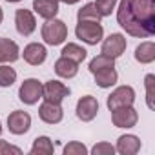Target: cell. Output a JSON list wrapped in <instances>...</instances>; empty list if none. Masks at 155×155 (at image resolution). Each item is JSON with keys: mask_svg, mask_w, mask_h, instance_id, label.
Returning a JSON list of instances; mask_svg holds the SVG:
<instances>
[{"mask_svg": "<svg viewBox=\"0 0 155 155\" xmlns=\"http://www.w3.org/2000/svg\"><path fill=\"white\" fill-rule=\"evenodd\" d=\"M60 57H66V58H69V60H73V62H77V64H81V62L86 60L88 51H86L81 44L68 42V44H64V48H62V51H60Z\"/></svg>", "mask_w": 155, "mask_h": 155, "instance_id": "obj_20", "label": "cell"}, {"mask_svg": "<svg viewBox=\"0 0 155 155\" xmlns=\"http://www.w3.org/2000/svg\"><path fill=\"white\" fill-rule=\"evenodd\" d=\"M75 113L82 122H90L97 117L99 113V101L93 97V95H84L79 99L77 102V108H75Z\"/></svg>", "mask_w": 155, "mask_h": 155, "instance_id": "obj_11", "label": "cell"}, {"mask_svg": "<svg viewBox=\"0 0 155 155\" xmlns=\"http://www.w3.org/2000/svg\"><path fill=\"white\" fill-rule=\"evenodd\" d=\"M31 128V115L22 110H15L8 115V130L13 135H24Z\"/></svg>", "mask_w": 155, "mask_h": 155, "instance_id": "obj_10", "label": "cell"}, {"mask_svg": "<svg viewBox=\"0 0 155 155\" xmlns=\"http://www.w3.org/2000/svg\"><path fill=\"white\" fill-rule=\"evenodd\" d=\"M115 153H117L115 146L111 142H106V140H101L91 148V155H115Z\"/></svg>", "mask_w": 155, "mask_h": 155, "instance_id": "obj_28", "label": "cell"}, {"mask_svg": "<svg viewBox=\"0 0 155 155\" xmlns=\"http://www.w3.org/2000/svg\"><path fill=\"white\" fill-rule=\"evenodd\" d=\"M2 130H4V128H2V120H0V135H2Z\"/></svg>", "mask_w": 155, "mask_h": 155, "instance_id": "obj_33", "label": "cell"}, {"mask_svg": "<svg viewBox=\"0 0 155 155\" xmlns=\"http://www.w3.org/2000/svg\"><path fill=\"white\" fill-rule=\"evenodd\" d=\"M111 122L115 128L120 130H130L133 126H137L139 122V113L133 106H126V108H119L111 111Z\"/></svg>", "mask_w": 155, "mask_h": 155, "instance_id": "obj_8", "label": "cell"}, {"mask_svg": "<svg viewBox=\"0 0 155 155\" xmlns=\"http://www.w3.org/2000/svg\"><path fill=\"white\" fill-rule=\"evenodd\" d=\"M77 20H79V22H101L102 17H101V13L97 11L95 4L90 2V4L82 6L79 11H77Z\"/></svg>", "mask_w": 155, "mask_h": 155, "instance_id": "obj_22", "label": "cell"}, {"mask_svg": "<svg viewBox=\"0 0 155 155\" xmlns=\"http://www.w3.org/2000/svg\"><path fill=\"white\" fill-rule=\"evenodd\" d=\"M133 55L139 64H151L155 60V44L151 40H144L135 48Z\"/></svg>", "mask_w": 155, "mask_h": 155, "instance_id": "obj_19", "label": "cell"}, {"mask_svg": "<svg viewBox=\"0 0 155 155\" xmlns=\"http://www.w3.org/2000/svg\"><path fill=\"white\" fill-rule=\"evenodd\" d=\"M8 153H15V155H22V150L18 146L9 144L8 140L0 139V155H8Z\"/></svg>", "mask_w": 155, "mask_h": 155, "instance_id": "obj_29", "label": "cell"}, {"mask_svg": "<svg viewBox=\"0 0 155 155\" xmlns=\"http://www.w3.org/2000/svg\"><path fill=\"white\" fill-rule=\"evenodd\" d=\"M33 11L44 20L55 18L58 15V2L57 0H33Z\"/></svg>", "mask_w": 155, "mask_h": 155, "instance_id": "obj_16", "label": "cell"}, {"mask_svg": "<svg viewBox=\"0 0 155 155\" xmlns=\"http://www.w3.org/2000/svg\"><path fill=\"white\" fill-rule=\"evenodd\" d=\"M135 104V90L131 86H119L115 88L106 101V106L110 111L119 110V108H126V106H133Z\"/></svg>", "mask_w": 155, "mask_h": 155, "instance_id": "obj_5", "label": "cell"}, {"mask_svg": "<svg viewBox=\"0 0 155 155\" xmlns=\"http://www.w3.org/2000/svg\"><path fill=\"white\" fill-rule=\"evenodd\" d=\"M144 88H146V106L148 110H155V75L148 73L144 77Z\"/></svg>", "mask_w": 155, "mask_h": 155, "instance_id": "obj_24", "label": "cell"}, {"mask_svg": "<svg viewBox=\"0 0 155 155\" xmlns=\"http://www.w3.org/2000/svg\"><path fill=\"white\" fill-rule=\"evenodd\" d=\"M117 2H119V0H95L93 4H95L97 11L101 13V17L104 18V17H110V15L115 11Z\"/></svg>", "mask_w": 155, "mask_h": 155, "instance_id": "obj_27", "label": "cell"}, {"mask_svg": "<svg viewBox=\"0 0 155 155\" xmlns=\"http://www.w3.org/2000/svg\"><path fill=\"white\" fill-rule=\"evenodd\" d=\"M117 22L131 37L148 38L155 35V0H120Z\"/></svg>", "mask_w": 155, "mask_h": 155, "instance_id": "obj_1", "label": "cell"}, {"mask_svg": "<svg viewBox=\"0 0 155 155\" xmlns=\"http://www.w3.org/2000/svg\"><path fill=\"white\" fill-rule=\"evenodd\" d=\"M22 57H24V60H26L29 66H40V64H44L46 58H48V49H46V46L40 44V42H31V44H28V46L24 48Z\"/></svg>", "mask_w": 155, "mask_h": 155, "instance_id": "obj_13", "label": "cell"}, {"mask_svg": "<svg viewBox=\"0 0 155 155\" xmlns=\"http://www.w3.org/2000/svg\"><path fill=\"white\" fill-rule=\"evenodd\" d=\"M57 2H60V0H57Z\"/></svg>", "mask_w": 155, "mask_h": 155, "instance_id": "obj_34", "label": "cell"}, {"mask_svg": "<svg viewBox=\"0 0 155 155\" xmlns=\"http://www.w3.org/2000/svg\"><path fill=\"white\" fill-rule=\"evenodd\" d=\"M38 117H40V120L46 122V124H58V122L64 119V110H62L60 104L44 101V102L38 106Z\"/></svg>", "mask_w": 155, "mask_h": 155, "instance_id": "obj_12", "label": "cell"}, {"mask_svg": "<svg viewBox=\"0 0 155 155\" xmlns=\"http://www.w3.org/2000/svg\"><path fill=\"white\" fill-rule=\"evenodd\" d=\"M6 2H9V4H18L20 0H6Z\"/></svg>", "mask_w": 155, "mask_h": 155, "instance_id": "obj_32", "label": "cell"}, {"mask_svg": "<svg viewBox=\"0 0 155 155\" xmlns=\"http://www.w3.org/2000/svg\"><path fill=\"white\" fill-rule=\"evenodd\" d=\"M18 99L26 106H35L42 99V82L38 79H26L18 88Z\"/></svg>", "mask_w": 155, "mask_h": 155, "instance_id": "obj_6", "label": "cell"}, {"mask_svg": "<svg viewBox=\"0 0 155 155\" xmlns=\"http://www.w3.org/2000/svg\"><path fill=\"white\" fill-rule=\"evenodd\" d=\"M15 28L18 31V35L22 37H29L35 33L37 29V18L35 13L31 9H17L15 11Z\"/></svg>", "mask_w": 155, "mask_h": 155, "instance_id": "obj_9", "label": "cell"}, {"mask_svg": "<svg viewBox=\"0 0 155 155\" xmlns=\"http://www.w3.org/2000/svg\"><path fill=\"white\" fill-rule=\"evenodd\" d=\"M69 97V88L60 81H48L42 84V99L48 102L62 104V101Z\"/></svg>", "mask_w": 155, "mask_h": 155, "instance_id": "obj_7", "label": "cell"}, {"mask_svg": "<svg viewBox=\"0 0 155 155\" xmlns=\"http://www.w3.org/2000/svg\"><path fill=\"white\" fill-rule=\"evenodd\" d=\"M17 82V71L9 64H0V88H11Z\"/></svg>", "mask_w": 155, "mask_h": 155, "instance_id": "obj_23", "label": "cell"}, {"mask_svg": "<svg viewBox=\"0 0 155 155\" xmlns=\"http://www.w3.org/2000/svg\"><path fill=\"white\" fill-rule=\"evenodd\" d=\"M4 22V9H2V6H0V24Z\"/></svg>", "mask_w": 155, "mask_h": 155, "instance_id": "obj_31", "label": "cell"}, {"mask_svg": "<svg viewBox=\"0 0 155 155\" xmlns=\"http://www.w3.org/2000/svg\"><path fill=\"white\" fill-rule=\"evenodd\" d=\"M75 35L88 46H97L104 38V28L101 22H79L75 28Z\"/></svg>", "mask_w": 155, "mask_h": 155, "instance_id": "obj_3", "label": "cell"}, {"mask_svg": "<svg viewBox=\"0 0 155 155\" xmlns=\"http://www.w3.org/2000/svg\"><path fill=\"white\" fill-rule=\"evenodd\" d=\"M20 58V48L15 40L0 37V64H13Z\"/></svg>", "mask_w": 155, "mask_h": 155, "instance_id": "obj_15", "label": "cell"}, {"mask_svg": "<svg viewBox=\"0 0 155 155\" xmlns=\"http://www.w3.org/2000/svg\"><path fill=\"white\" fill-rule=\"evenodd\" d=\"M60 2H64L66 6H73V4H79L81 0H60Z\"/></svg>", "mask_w": 155, "mask_h": 155, "instance_id": "obj_30", "label": "cell"}, {"mask_svg": "<svg viewBox=\"0 0 155 155\" xmlns=\"http://www.w3.org/2000/svg\"><path fill=\"white\" fill-rule=\"evenodd\" d=\"M62 153L64 155H88L90 150L86 148V144H82L79 140H71L62 148Z\"/></svg>", "mask_w": 155, "mask_h": 155, "instance_id": "obj_26", "label": "cell"}, {"mask_svg": "<svg viewBox=\"0 0 155 155\" xmlns=\"http://www.w3.org/2000/svg\"><path fill=\"white\" fill-rule=\"evenodd\" d=\"M126 48H128V40L122 33H111L101 40V53L115 60L124 55Z\"/></svg>", "mask_w": 155, "mask_h": 155, "instance_id": "obj_4", "label": "cell"}, {"mask_svg": "<svg viewBox=\"0 0 155 155\" xmlns=\"http://www.w3.org/2000/svg\"><path fill=\"white\" fill-rule=\"evenodd\" d=\"M55 73L60 77V79H73V77H77V73H79V64L66 58V57H60L57 58L55 62Z\"/></svg>", "mask_w": 155, "mask_h": 155, "instance_id": "obj_18", "label": "cell"}, {"mask_svg": "<svg viewBox=\"0 0 155 155\" xmlns=\"http://www.w3.org/2000/svg\"><path fill=\"white\" fill-rule=\"evenodd\" d=\"M40 35H42V40L48 46H60L68 38V26L60 18L55 17V18H49L42 24Z\"/></svg>", "mask_w": 155, "mask_h": 155, "instance_id": "obj_2", "label": "cell"}, {"mask_svg": "<svg viewBox=\"0 0 155 155\" xmlns=\"http://www.w3.org/2000/svg\"><path fill=\"white\" fill-rule=\"evenodd\" d=\"M90 71L91 73H95V71H101V69H104V68H115V58H110V57H106V55H97V57H93L91 60H90Z\"/></svg>", "mask_w": 155, "mask_h": 155, "instance_id": "obj_25", "label": "cell"}, {"mask_svg": "<svg viewBox=\"0 0 155 155\" xmlns=\"http://www.w3.org/2000/svg\"><path fill=\"white\" fill-rule=\"evenodd\" d=\"M95 77V84L102 90H108V88H113L119 81V73L115 68H104L101 71H95L93 73Z\"/></svg>", "mask_w": 155, "mask_h": 155, "instance_id": "obj_17", "label": "cell"}, {"mask_svg": "<svg viewBox=\"0 0 155 155\" xmlns=\"http://www.w3.org/2000/svg\"><path fill=\"white\" fill-rule=\"evenodd\" d=\"M53 151H55V146H53V140L48 135L37 137L31 144V150H29L31 155H53Z\"/></svg>", "mask_w": 155, "mask_h": 155, "instance_id": "obj_21", "label": "cell"}, {"mask_svg": "<svg viewBox=\"0 0 155 155\" xmlns=\"http://www.w3.org/2000/svg\"><path fill=\"white\" fill-rule=\"evenodd\" d=\"M140 139L133 133H126V135H120L117 139V144H115V151L120 153V155H135L140 151Z\"/></svg>", "mask_w": 155, "mask_h": 155, "instance_id": "obj_14", "label": "cell"}]
</instances>
